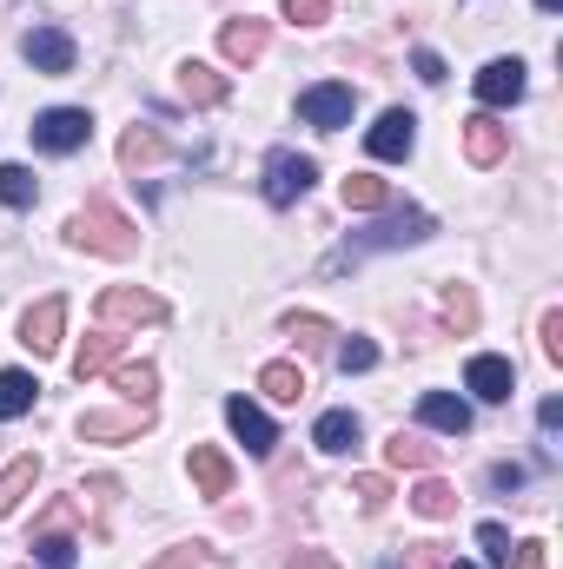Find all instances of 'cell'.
<instances>
[{"label": "cell", "instance_id": "obj_1", "mask_svg": "<svg viewBox=\"0 0 563 569\" xmlns=\"http://www.w3.org/2000/svg\"><path fill=\"white\" fill-rule=\"evenodd\" d=\"M67 239H73L80 252H100V259H134V252H140V226H134L120 206H107V199H87V206L67 219Z\"/></svg>", "mask_w": 563, "mask_h": 569}, {"label": "cell", "instance_id": "obj_2", "mask_svg": "<svg viewBox=\"0 0 563 569\" xmlns=\"http://www.w3.org/2000/svg\"><path fill=\"white\" fill-rule=\"evenodd\" d=\"M93 311H100L107 331H120V325H159V318H166V298L146 291V284H107Z\"/></svg>", "mask_w": 563, "mask_h": 569}, {"label": "cell", "instance_id": "obj_3", "mask_svg": "<svg viewBox=\"0 0 563 569\" xmlns=\"http://www.w3.org/2000/svg\"><path fill=\"white\" fill-rule=\"evenodd\" d=\"M87 140H93L87 107H47V113L33 120V146H40V152H80Z\"/></svg>", "mask_w": 563, "mask_h": 569}, {"label": "cell", "instance_id": "obj_4", "mask_svg": "<svg viewBox=\"0 0 563 569\" xmlns=\"http://www.w3.org/2000/svg\"><path fill=\"white\" fill-rule=\"evenodd\" d=\"M352 87H338V80H325V87H305L298 93V120L305 127H318V133H338V127H352Z\"/></svg>", "mask_w": 563, "mask_h": 569}, {"label": "cell", "instance_id": "obj_5", "mask_svg": "<svg viewBox=\"0 0 563 569\" xmlns=\"http://www.w3.org/2000/svg\"><path fill=\"white\" fill-rule=\"evenodd\" d=\"M312 179H318V166H312L305 152H273V159H266V199H273V206H298V199L312 192Z\"/></svg>", "mask_w": 563, "mask_h": 569}, {"label": "cell", "instance_id": "obj_6", "mask_svg": "<svg viewBox=\"0 0 563 569\" xmlns=\"http://www.w3.org/2000/svg\"><path fill=\"white\" fill-rule=\"evenodd\" d=\"M431 232V212H398V219H385V226H372L365 239H352L345 246V259H365V252H392V246H412Z\"/></svg>", "mask_w": 563, "mask_h": 569}, {"label": "cell", "instance_id": "obj_7", "mask_svg": "<svg viewBox=\"0 0 563 569\" xmlns=\"http://www.w3.org/2000/svg\"><path fill=\"white\" fill-rule=\"evenodd\" d=\"M266 47H273V20H226L219 27V53L233 60V67H253V60H266Z\"/></svg>", "mask_w": 563, "mask_h": 569}, {"label": "cell", "instance_id": "obj_8", "mask_svg": "<svg viewBox=\"0 0 563 569\" xmlns=\"http://www.w3.org/2000/svg\"><path fill=\"white\" fill-rule=\"evenodd\" d=\"M20 53H27V67L33 73H73V33H60V27H33L27 40H20Z\"/></svg>", "mask_w": 563, "mask_h": 569}, {"label": "cell", "instance_id": "obj_9", "mask_svg": "<svg viewBox=\"0 0 563 569\" xmlns=\"http://www.w3.org/2000/svg\"><path fill=\"white\" fill-rule=\"evenodd\" d=\"M365 146H372V159H405V152L418 146V113H412V107L378 113V127L365 133Z\"/></svg>", "mask_w": 563, "mask_h": 569}, {"label": "cell", "instance_id": "obj_10", "mask_svg": "<svg viewBox=\"0 0 563 569\" xmlns=\"http://www.w3.org/2000/svg\"><path fill=\"white\" fill-rule=\"evenodd\" d=\"M60 331H67V305H60V298H40V305L20 318V345H27L33 358L60 351Z\"/></svg>", "mask_w": 563, "mask_h": 569}, {"label": "cell", "instance_id": "obj_11", "mask_svg": "<svg viewBox=\"0 0 563 569\" xmlns=\"http://www.w3.org/2000/svg\"><path fill=\"white\" fill-rule=\"evenodd\" d=\"M464 385H471L484 405H504V398L517 391V371H511V358H491V351H477V358L464 365Z\"/></svg>", "mask_w": 563, "mask_h": 569}, {"label": "cell", "instance_id": "obj_12", "mask_svg": "<svg viewBox=\"0 0 563 569\" xmlns=\"http://www.w3.org/2000/svg\"><path fill=\"white\" fill-rule=\"evenodd\" d=\"M226 425H233V437L253 450V457H266L273 443H279V430H273V418L253 405V398H226Z\"/></svg>", "mask_w": 563, "mask_h": 569}, {"label": "cell", "instance_id": "obj_13", "mask_svg": "<svg viewBox=\"0 0 563 569\" xmlns=\"http://www.w3.org/2000/svg\"><path fill=\"white\" fill-rule=\"evenodd\" d=\"M146 425H152V411H87L80 418V437L87 443H134Z\"/></svg>", "mask_w": 563, "mask_h": 569}, {"label": "cell", "instance_id": "obj_14", "mask_svg": "<svg viewBox=\"0 0 563 569\" xmlns=\"http://www.w3.org/2000/svg\"><path fill=\"white\" fill-rule=\"evenodd\" d=\"M504 152H511V127H497L491 113H471L464 120V159L471 166H497Z\"/></svg>", "mask_w": 563, "mask_h": 569}, {"label": "cell", "instance_id": "obj_15", "mask_svg": "<svg viewBox=\"0 0 563 569\" xmlns=\"http://www.w3.org/2000/svg\"><path fill=\"white\" fill-rule=\"evenodd\" d=\"M477 100L484 107H517L524 100V60H491L477 73Z\"/></svg>", "mask_w": 563, "mask_h": 569}, {"label": "cell", "instance_id": "obj_16", "mask_svg": "<svg viewBox=\"0 0 563 569\" xmlns=\"http://www.w3.org/2000/svg\"><path fill=\"white\" fill-rule=\"evenodd\" d=\"M179 93H186L192 107H219L233 87H226V73H219V67H206V60H179Z\"/></svg>", "mask_w": 563, "mask_h": 569}, {"label": "cell", "instance_id": "obj_17", "mask_svg": "<svg viewBox=\"0 0 563 569\" xmlns=\"http://www.w3.org/2000/svg\"><path fill=\"white\" fill-rule=\"evenodd\" d=\"M192 483H199V497H226L233 490V457L226 450H213V443H192Z\"/></svg>", "mask_w": 563, "mask_h": 569}, {"label": "cell", "instance_id": "obj_18", "mask_svg": "<svg viewBox=\"0 0 563 569\" xmlns=\"http://www.w3.org/2000/svg\"><path fill=\"white\" fill-rule=\"evenodd\" d=\"M418 418L431 430H444V437H464V430H471V405H464V398H451V391H424Z\"/></svg>", "mask_w": 563, "mask_h": 569}, {"label": "cell", "instance_id": "obj_19", "mask_svg": "<svg viewBox=\"0 0 563 569\" xmlns=\"http://www.w3.org/2000/svg\"><path fill=\"white\" fill-rule=\"evenodd\" d=\"M120 345H127V338L100 325V331H93V338H87V345L73 351V378L87 385V378H100V371H113V358H120Z\"/></svg>", "mask_w": 563, "mask_h": 569}, {"label": "cell", "instance_id": "obj_20", "mask_svg": "<svg viewBox=\"0 0 563 569\" xmlns=\"http://www.w3.org/2000/svg\"><path fill=\"white\" fill-rule=\"evenodd\" d=\"M33 483H40V457H13V463L0 470V523L27 503V490H33Z\"/></svg>", "mask_w": 563, "mask_h": 569}, {"label": "cell", "instance_id": "obj_21", "mask_svg": "<svg viewBox=\"0 0 563 569\" xmlns=\"http://www.w3.org/2000/svg\"><path fill=\"white\" fill-rule=\"evenodd\" d=\"M338 199H345V212H385V206H392V186L372 179V172H352V179L338 186Z\"/></svg>", "mask_w": 563, "mask_h": 569}, {"label": "cell", "instance_id": "obj_22", "mask_svg": "<svg viewBox=\"0 0 563 569\" xmlns=\"http://www.w3.org/2000/svg\"><path fill=\"white\" fill-rule=\"evenodd\" d=\"M358 437H365L358 411H325V418H318V430H312V443H318V450H332V457H338V450H352Z\"/></svg>", "mask_w": 563, "mask_h": 569}, {"label": "cell", "instance_id": "obj_23", "mask_svg": "<svg viewBox=\"0 0 563 569\" xmlns=\"http://www.w3.org/2000/svg\"><path fill=\"white\" fill-rule=\"evenodd\" d=\"M385 463H392V470H431V463H437V443H424V437H412V430H398V437L385 443Z\"/></svg>", "mask_w": 563, "mask_h": 569}, {"label": "cell", "instance_id": "obj_24", "mask_svg": "<svg viewBox=\"0 0 563 569\" xmlns=\"http://www.w3.org/2000/svg\"><path fill=\"white\" fill-rule=\"evenodd\" d=\"M412 510L431 517V523H444V517H457V490H451L444 477H424L418 490H412Z\"/></svg>", "mask_w": 563, "mask_h": 569}, {"label": "cell", "instance_id": "obj_25", "mask_svg": "<svg viewBox=\"0 0 563 569\" xmlns=\"http://www.w3.org/2000/svg\"><path fill=\"white\" fill-rule=\"evenodd\" d=\"M33 378L27 371H0V425H13V418H27L33 411Z\"/></svg>", "mask_w": 563, "mask_h": 569}, {"label": "cell", "instance_id": "obj_26", "mask_svg": "<svg viewBox=\"0 0 563 569\" xmlns=\"http://www.w3.org/2000/svg\"><path fill=\"white\" fill-rule=\"evenodd\" d=\"M259 391H266L273 405H298V398H305V371H298V365H266V371H259Z\"/></svg>", "mask_w": 563, "mask_h": 569}, {"label": "cell", "instance_id": "obj_27", "mask_svg": "<svg viewBox=\"0 0 563 569\" xmlns=\"http://www.w3.org/2000/svg\"><path fill=\"white\" fill-rule=\"evenodd\" d=\"M33 557H40V569H73L80 563V543L60 537V530H40V537H33Z\"/></svg>", "mask_w": 563, "mask_h": 569}, {"label": "cell", "instance_id": "obj_28", "mask_svg": "<svg viewBox=\"0 0 563 569\" xmlns=\"http://www.w3.org/2000/svg\"><path fill=\"white\" fill-rule=\"evenodd\" d=\"M113 385H120V391H127V398H134L140 411H152V391H159V371H152V365H120V371H113Z\"/></svg>", "mask_w": 563, "mask_h": 569}, {"label": "cell", "instance_id": "obj_29", "mask_svg": "<svg viewBox=\"0 0 563 569\" xmlns=\"http://www.w3.org/2000/svg\"><path fill=\"white\" fill-rule=\"evenodd\" d=\"M159 152H166V146H159V133H152V127H134V133L120 140V166H152Z\"/></svg>", "mask_w": 563, "mask_h": 569}, {"label": "cell", "instance_id": "obj_30", "mask_svg": "<svg viewBox=\"0 0 563 569\" xmlns=\"http://www.w3.org/2000/svg\"><path fill=\"white\" fill-rule=\"evenodd\" d=\"M444 318H451V331H477V298H471V284H451V291H444Z\"/></svg>", "mask_w": 563, "mask_h": 569}, {"label": "cell", "instance_id": "obj_31", "mask_svg": "<svg viewBox=\"0 0 563 569\" xmlns=\"http://www.w3.org/2000/svg\"><path fill=\"white\" fill-rule=\"evenodd\" d=\"M33 192H40V186H33L27 166H0V199H7V206H33Z\"/></svg>", "mask_w": 563, "mask_h": 569}, {"label": "cell", "instance_id": "obj_32", "mask_svg": "<svg viewBox=\"0 0 563 569\" xmlns=\"http://www.w3.org/2000/svg\"><path fill=\"white\" fill-rule=\"evenodd\" d=\"M285 338H292V345H305V351H318V345H325V338H332V325H325V318H312V311H305V318H285Z\"/></svg>", "mask_w": 563, "mask_h": 569}, {"label": "cell", "instance_id": "obj_33", "mask_svg": "<svg viewBox=\"0 0 563 569\" xmlns=\"http://www.w3.org/2000/svg\"><path fill=\"white\" fill-rule=\"evenodd\" d=\"M372 365H378V345H372V338H345V345H338V371H345V378H352V371H372Z\"/></svg>", "mask_w": 563, "mask_h": 569}, {"label": "cell", "instance_id": "obj_34", "mask_svg": "<svg viewBox=\"0 0 563 569\" xmlns=\"http://www.w3.org/2000/svg\"><path fill=\"white\" fill-rule=\"evenodd\" d=\"M477 550H484V563H504L511 557V530L504 523H477Z\"/></svg>", "mask_w": 563, "mask_h": 569}, {"label": "cell", "instance_id": "obj_35", "mask_svg": "<svg viewBox=\"0 0 563 569\" xmlns=\"http://www.w3.org/2000/svg\"><path fill=\"white\" fill-rule=\"evenodd\" d=\"M285 20L292 27H325L332 20V0H285Z\"/></svg>", "mask_w": 563, "mask_h": 569}, {"label": "cell", "instance_id": "obj_36", "mask_svg": "<svg viewBox=\"0 0 563 569\" xmlns=\"http://www.w3.org/2000/svg\"><path fill=\"white\" fill-rule=\"evenodd\" d=\"M544 358L563 365V311H544Z\"/></svg>", "mask_w": 563, "mask_h": 569}, {"label": "cell", "instance_id": "obj_37", "mask_svg": "<svg viewBox=\"0 0 563 569\" xmlns=\"http://www.w3.org/2000/svg\"><path fill=\"white\" fill-rule=\"evenodd\" d=\"M412 73H418L424 87H437V80H444V60H437L431 47H418V53H412Z\"/></svg>", "mask_w": 563, "mask_h": 569}, {"label": "cell", "instance_id": "obj_38", "mask_svg": "<svg viewBox=\"0 0 563 569\" xmlns=\"http://www.w3.org/2000/svg\"><path fill=\"white\" fill-rule=\"evenodd\" d=\"M511 569H544V543L531 537V543H511V557H504Z\"/></svg>", "mask_w": 563, "mask_h": 569}, {"label": "cell", "instance_id": "obj_39", "mask_svg": "<svg viewBox=\"0 0 563 569\" xmlns=\"http://www.w3.org/2000/svg\"><path fill=\"white\" fill-rule=\"evenodd\" d=\"M352 490H358V503H365V510H385V497H392V490H385V477H358Z\"/></svg>", "mask_w": 563, "mask_h": 569}, {"label": "cell", "instance_id": "obj_40", "mask_svg": "<svg viewBox=\"0 0 563 569\" xmlns=\"http://www.w3.org/2000/svg\"><path fill=\"white\" fill-rule=\"evenodd\" d=\"M206 557H199V543H186V550H166L159 563H146V569H199Z\"/></svg>", "mask_w": 563, "mask_h": 569}, {"label": "cell", "instance_id": "obj_41", "mask_svg": "<svg viewBox=\"0 0 563 569\" xmlns=\"http://www.w3.org/2000/svg\"><path fill=\"white\" fill-rule=\"evenodd\" d=\"M285 569H338V563H332V550H298Z\"/></svg>", "mask_w": 563, "mask_h": 569}, {"label": "cell", "instance_id": "obj_42", "mask_svg": "<svg viewBox=\"0 0 563 569\" xmlns=\"http://www.w3.org/2000/svg\"><path fill=\"white\" fill-rule=\"evenodd\" d=\"M405 569H444V563H437V543H412V557H405Z\"/></svg>", "mask_w": 563, "mask_h": 569}, {"label": "cell", "instance_id": "obj_43", "mask_svg": "<svg viewBox=\"0 0 563 569\" xmlns=\"http://www.w3.org/2000/svg\"><path fill=\"white\" fill-rule=\"evenodd\" d=\"M491 483H497V490H517V483H524V463H497Z\"/></svg>", "mask_w": 563, "mask_h": 569}, {"label": "cell", "instance_id": "obj_44", "mask_svg": "<svg viewBox=\"0 0 563 569\" xmlns=\"http://www.w3.org/2000/svg\"><path fill=\"white\" fill-rule=\"evenodd\" d=\"M537 425H544V430H563V405H557V398H544V405H537Z\"/></svg>", "mask_w": 563, "mask_h": 569}, {"label": "cell", "instance_id": "obj_45", "mask_svg": "<svg viewBox=\"0 0 563 569\" xmlns=\"http://www.w3.org/2000/svg\"><path fill=\"white\" fill-rule=\"evenodd\" d=\"M537 7H544V13H557V7H563V0H537Z\"/></svg>", "mask_w": 563, "mask_h": 569}, {"label": "cell", "instance_id": "obj_46", "mask_svg": "<svg viewBox=\"0 0 563 569\" xmlns=\"http://www.w3.org/2000/svg\"><path fill=\"white\" fill-rule=\"evenodd\" d=\"M444 569H477V563H444Z\"/></svg>", "mask_w": 563, "mask_h": 569}]
</instances>
